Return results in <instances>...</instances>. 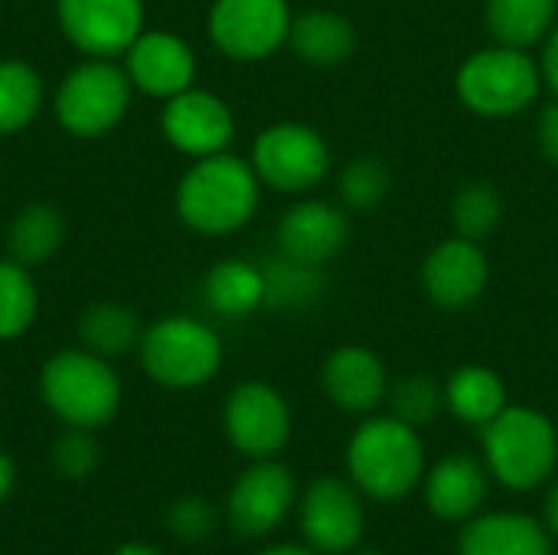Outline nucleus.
I'll return each instance as SVG.
<instances>
[{"label": "nucleus", "instance_id": "nucleus-16", "mask_svg": "<svg viewBox=\"0 0 558 555\" xmlns=\"http://www.w3.org/2000/svg\"><path fill=\"white\" fill-rule=\"evenodd\" d=\"M487 278L490 265L481 242H471L464 236L435 245L422 265V288L445 311L471 307L487 291Z\"/></svg>", "mask_w": 558, "mask_h": 555}, {"label": "nucleus", "instance_id": "nucleus-32", "mask_svg": "<svg viewBox=\"0 0 558 555\" xmlns=\"http://www.w3.org/2000/svg\"><path fill=\"white\" fill-rule=\"evenodd\" d=\"M386 399L392 406V415L402 419L412 429H422V425L435 422L438 412L445 409V389L432 376H422V373H412V376L399 379L389 389Z\"/></svg>", "mask_w": 558, "mask_h": 555}, {"label": "nucleus", "instance_id": "nucleus-29", "mask_svg": "<svg viewBox=\"0 0 558 555\" xmlns=\"http://www.w3.org/2000/svg\"><path fill=\"white\" fill-rule=\"evenodd\" d=\"M262 272H265V307H284V311L307 307L327 288L324 265L294 262L288 255L268 262Z\"/></svg>", "mask_w": 558, "mask_h": 555}, {"label": "nucleus", "instance_id": "nucleus-37", "mask_svg": "<svg viewBox=\"0 0 558 555\" xmlns=\"http://www.w3.org/2000/svg\"><path fill=\"white\" fill-rule=\"evenodd\" d=\"M13 484H16V464L7 451H0V504L10 497Z\"/></svg>", "mask_w": 558, "mask_h": 555}, {"label": "nucleus", "instance_id": "nucleus-6", "mask_svg": "<svg viewBox=\"0 0 558 555\" xmlns=\"http://www.w3.org/2000/svg\"><path fill=\"white\" fill-rule=\"evenodd\" d=\"M487 468L510 491H533L556 471V425L530 406H507L494 422L481 429Z\"/></svg>", "mask_w": 558, "mask_h": 555}, {"label": "nucleus", "instance_id": "nucleus-18", "mask_svg": "<svg viewBox=\"0 0 558 555\" xmlns=\"http://www.w3.org/2000/svg\"><path fill=\"white\" fill-rule=\"evenodd\" d=\"M327 399L347 415H366L389 396L383 360L366 347H340L327 357L320 373Z\"/></svg>", "mask_w": 558, "mask_h": 555}, {"label": "nucleus", "instance_id": "nucleus-41", "mask_svg": "<svg viewBox=\"0 0 558 555\" xmlns=\"http://www.w3.org/2000/svg\"><path fill=\"white\" fill-rule=\"evenodd\" d=\"M353 555H383V553H353Z\"/></svg>", "mask_w": 558, "mask_h": 555}, {"label": "nucleus", "instance_id": "nucleus-35", "mask_svg": "<svg viewBox=\"0 0 558 555\" xmlns=\"http://www.w3.org/2000/svg\"><path fill=\"white\" fill-rule=\"evenodd\" d=\"M536 137H539L543 157H546L553 167H558V101L556 105H549V108H543L539 124H536Z\"/></svg>", "mask_w": 558, "mask_h": 555}, {"label": "nucleus", "instance_id": "nucleus-19", "mask_svg": "<svg viewBox=\"0 0 558 555\" xmlns=\"http://www.w3.org/2000/svg\"><path fill=\"white\" fill-rule=\"evenodd\" d=\"M484 500L487 471L471 455H448L425 478V504L438 520H471Z\"/></svg>", "mask_w": 558, "mask_h": 555}, {"label": "nucleus", "instance_id": "nucleus-25", "mask_svg": "<svg viewBox=\"0 0 558 555\" xmlns=\"http://www.w3.org/2000/svg\"><path fill=\"white\" fill-rule=\"evenodd\" d=\"M445 406L468 425L484 429L507 409V386L487 366H461L445 386Z\"/></svg>", "mask_w": 558, "mask_h": 555}, {"label": "nucleus", "instance_id": "nucleus-39", "mask_svg": "<svg viewBox=\"0 0 558 555\" xmlns=\"http://www.w3.org/2000/svg\"><path fill=\"white\" fill-rule=\"evenodd\" d=\"M111 555H163L160 550H154V546H147V543H124V546H118Z\"/></svg>", "mask_w": 558, "mask_h": 555}, {"label": "nucleus", "instance_id": "nucleus-28", "mask_svg": "<svg viewBox=\"0 0 558 555\" xmlns=\"http://www.w3.org/2000/svg\"><path fill=\"white\" fill-rule=\"evenodd\" d=\"M39 314V291L33 268L16 258H0V343L23 337Z\"/></svg>", "mask_w": 558, "mask_h": 555}, {"label": "nucleus", "instance_id": "nucleus-38", "mask_svg": "<svg viewBox=\"0 0 558 555\" xmlns=\"http://www.w3.org/2000/svg\"><path fill=\"white\" fill-rule=\"evenodd\" d=\"M546 530L558 536V481H553V487L546 494Z\"/></svg>", "mask_w": 558, "mask_h": 555}, {"label": "nucleus", "instance_id": "nucleus-27", "mask_svg": "<svg viewBox=\"0 0 558 555\" xmlns=\"http://www.w3.org/2000/svg\"><path fill=\"white\" fill-rule=\"evenodd\" d=\"M78 340L85 350H92L105 360L137 350V340H141L137 314L124 304L98 301V304L85 307V314L78 317Z\"/></svg>", "mask_w": 558, "mask_h": 555}, {"label": "nucleus", "instance_id": "nucleus-36", "mask_svg": "<svg viewBox=\"0 0 558 555\" xmlns=\"http://www.w3.org/2000/svg\"><path fill=\"white\" fill-rule=\"evenodd\" d=\"M539 69H543V82L558 95V23L553 26V33L546 36V49H543Z\"/></svg>", "mask_w": 558, "mask_h": 555}, {"label": "nucleus", "instance_id": "nucleus-40", "mask_svg": "<svg viewBox=\"0 0 558 555\" xmlns=\"http://www.w3.org/2000/svg\"><path fill=\"white\" fill-rule=\"evenodd\" d=\"M258 555H320L317 550H304V546H268Z\"/></svg>", "mask_w": 558, "mask_h": 555}, {"label": "nucleus", "instance_id": "nucleus-17", "mask_svg": "<svg viewBox=\"0 0 558 555\" xmlns=\"http://www.w3.org/2000/svg\"><path fill=\"white\" fill-rule=\"evenodd\" d=\"M350 209L327 200L294 203L278 222V249L281 255L307 265L333 262L350 239Z\"/></svg>", "mask_w": 558, "mask_h": 555}, {"label": "nucleus", "instance_id": "nucleus-26", "mask_svg": "<svg viewBox=\"0 0 558 555\" xmlns=\"http://www.w3.org/2000/svg\"><path fill=\"white\" fill-rule=\"evenodd\" d=\"M46 105L43 75L26 59H0V137L26 131Z\"/></svg>", "mask_w": 558, "mask_h": 555}, {"label": "nucleus", "instance_id": "nucleus-42", "mask_svg": "<svg viewBox=\"0 0 558 555\" xmlns=\"http://www.w3.org/2000/svg\"><path fill=\"white\" fill-rule=\"evenodd\" d=\"M0 383H3V379H0Z\"/></svg>", "mask_w": 558, "mask_h": 555}, {"label": "nucleus", "instance_id": "nucleus-11", "mask_svg": "<svg viewBox=\"0 0 558 555\" xmlns=\"http://www.w3.org/2000/svg\"><path fill=\"white\" fill-rule=\"evenodd\" d=\"M222 429L232 448L245 458H275L291 438V409L275 386L252 379L229 393L222 409Z\"/></svg>", "mask_w": 558, "mask_h": 555}, {"label": "nucleus", "instance_id": "nucleus-31", "mask_svg": "<svg viewBox=\"0 0 558 555\" xmlns=\"http://www.w3.org/2000/svg\"><path fill=\"white\" fill-rule=\"evenodd\" d=\"M389 186H392L389 167L379 157L366 154V157H356L353 164L343 167L340 203L353 213H373L389 196Z\"/></svg>", "mask_w": 558, "mask_h": 555}, {"label": "nucleus", "instance_id": "nucleus-5", "mask_svg": "<svg viewBox=\"0 0 558 555\" xmlns=\"http://www.w3.org/2000/svg\"><path fill=\"white\" fill-rule=\"evenodd\" d=\"M134 85L118 59H95L72 65L52 95L56 121L65 134L78 141H95L111 134L131 108Z\"/></svg>", "mask_w": 558, "mask_h": 555}, {"label": "nucleus", "instance_id": "nucleus-15", "mask_svg": "<svg viewBox=\"0 0 558 555\" xmlns=\"http://www.w3.org/2000/svg\"><path fill=\"white\" fill-rule=\"evenodd\" d=\"M366 517L360 494L340 478H320L301 500V530L317 553H350L363 536Z\"/></svg>", "mask_w": 558, "mask_h": 555}, {"label": "nucleus", "instance_id": "nucleus-13", "mask_svg": "<svg viewBox=\"0 0 558 555\" xmlns=\"http://www.w3.org/2000/svg\"><path fill=\"white\" fill-rule=\"evenodd\" d=\"M294 500L298 484L291 471L271 458H262L235 478L226 514L239 536H268L288 520Z\"/></svg>", "mask_w": 558, "mask_h": 555}, {"label": "nucleus", "instance_id": "nucleus-21", "mask_svg": "<svg viewBox=\"0 0 558 555\" xmlns=\"http://www.w3.org/2000/svg\"><path fill=\"white\" fill-rule=\"evenodd\" d=\"M288 46L307 65H340L356 49V26L337 10H304L291 20Z\"/></svg>", "mask_w": 558, "mask_h": 555}, {"label": "nucleus", "instance_id": "nucleus-7", "mask_svg": "<svg viewBox=\"0 0 558 555\" xmlns=\"http://www.w3.org/2000/svg\"><path fill=\"white\" fill-rule=\"evenodd\" d=\"M454 88L474 114L513 118L536 101L543 88V69L526 49L494 43L461 62Z\"/></svg>", "mask_w": 558, "mask_h": 555}, {"label": "nucleus", "instance_id": "nucleus-4", "mask_svg": "<svg viewBox=\"0 0 558 555\" xmlns=\"http://www.w3.org/2000/svg\"><path fill=\"white\" fill-rule=\"evenodd\" d=\"M137 360L163 389H199L222 366V340L199 317L167 314L141 330Z\"/></svg>", "mask_w": 558, "mask_h": 555}, {"label": "nucleus", "instance_id": "nucleus-30", "mask_svg": "<svg viewBox=\"0 0 558 555\" xmlns=\"http://www.w3.org/2000/svg\"><path fill=\"white\" fill-rule=\"evenodd\" d=\"M500 219H504V196L497 193L494 183L484 180L464 183L451 200V222L458 236L471 242H484L487 236H494Z\"/></svg>", "mask_w": 558, "mask_h": 555}, {"label": "nucleus", "instance_id": "nucleus-23", "mask_svg": "<svg viewBox=\"0 0 558 555\" xmlns=\"http://www.w3.org/2000/svg\"><path fill=\"white\" fill-rule=\"evenodd\" d=\"M62 242H65V219L49 203H26L10 219L7 252L26 268H39L49 258H56Z\"/></svg>", "mask_w": 558, "mask_h": 555}, {"label": "nucleus", "instance_id": "nucleus-34", "mask_svg": "<svg viewBox=\"0 0 558 555\" xmlns=\"http://www.w3.org/2000/svg\"><path fill=\"white\" fill-rule=\"evenodd\" d=\"M167 530H170L173 540H180L186 546H196V543H203V540L213 536V530H216V510L203 497H180L167 510Z\"/></svg>", "mask_w": 558, "mask_h": 555}, {"label": "nucleus", "instance_id": "nucleus-22", "mask_svg": "<svg viewBox=\"0 0 558 555\" xmlns=\"http://www.w3.org/2000/svg\"><path fill=\"white\" fill-rule=\"evenodd\" d=\"M206 307L219 317L239 321L265 307V272L245 258H222L203 281Z\"/></svg>", "mask_w": 558, "mask_h": 555}, {"label": "nucleus", "instance_id": "nucleus-12", "mask_svg": "<svg viewBox=\"0 0 558 555\" xmlns=\"http://www.w3.org/2000/svg\"><path fill=\"white\" fill-rule=\"evenodd\" d=\"M160 131L173 150L199 160L229 150L235 137V114L226 105V98L193 85L163 101Z\"/></svg>", "mask_w": 558, "mask_h": 555}, {"label": "nucleus", "instance_id": "nucleus-8", "mask_svg": "<svg viewBox=\"0 0 558 555\" xmlns=\"http://www.w3.org/2000/svg\"><path fill=\"white\" fill-rule=\"evenodd\" d=\"M252 167L262 186L278 193H307L330 170V147L324 134L301 121H278L252 144Z\"/></svg>", "mask_w": 558, "mask_h": 555}, {"label": "nucleus", "instance_id": "nucleus-2", "mask_svg": "<svg viewBox=\"0 0 558 555\" xmlns=\"http://www.w3.org/2000/svg\"><path fill=\"white\" fill-rule=\"evenodd\" d=\"M121 379L114 366L85 350H59L39 370V399L65 429H101L121 409Z\"/></svg>", "mask_w": 558, "mask_h": 555}, {"label": "nucleus", "instance_id": "nucleus-14", "mask_svg": "<svg viewBox=\"0 0 558 555\" xmlns=\"http://www.w3.org/2000/svg\"><path fill=\"white\" fill-rule=\"evenodd\" d=\"M124 72L134 85V92L147 98H173L196 82V52L193 46L170 33V29H144L131 49L121 56Z\"/></svg>", "mask_w": 558, "mask_h": 555}, {"label": "nucleus", "instance_id": "nucleus-3", "mask_svg": "<svg viewBox=\"0 0 558 555\" xmlns=\"http://www.w3.org/2000/svg\"><path fill=\"white\" fill-rule=\"evenodd\" d=\"M353 487L376 500H399L425 478V448L418 429L396 415L363 422L347 445Z\"/></svg>", "mask_w": 558, "mask_h": 555}, {"label": "nucleus", "instance_id": "nucleus-20", "mask_svg": "<svg viewBox=\"0 0 558 555\" xmlns=\"http://www.w3.org/2000/svg\"><path fill=\"white\" fill-rule=\"evenodd\" d=\"M458 555H553V533L526 514L471 517Z\"/></svg>", "mask_w": 558, "mask_h": 555}, {"label": "nucleus", "instance_id": "nucleus-24", "mask_svg": "<svg viewBox=\"0 0 558 555\" xmlns=\"http://www.w3.org/2000/svg\"><path fill=\"white\" fill-rule=\"evenodd\" d=\"M558 23V0H487V29L494 43L530 49L546 43Z\"/></svg>", "mask_w": 558, "mask_h": 555}, {"label": "nucleus", "instance_id": "nucleus-33", "mask_svg": "<svg viewBox=\"0 0 558 555\" xmlns=\"http://www.w3.org/2000/svg\"><path fill=\"white\" fill-rule=\"evenodd\" d=\"M52 468L69 481H85L98 468V442L88 429H65L52 445Z\"/></svg>", "mask_w": 558, "mask_h": 555}, {"label": "nucleus", "instance_id": "nucleus-1", "mask_svg": "<svg viewBox=\"0 0 558 555\" xmlns=\"http://www.w3.org/2000/svg\"><path fill=\"white\" fill-rule=\"evenodd\" d=\"M177 216L199 236H232L252 222L262 203V180L252 160L229 150L199 157L177 183Z\"/></svg>", "mask_w": 558, "mask_h": 555}, {"label": "nucleus", "instance_id": "nucleus-10", "mask_svg": "<svg viewBox=\"0 0 558 555\" xmlns=\"http://www.w3.org/2000/svg\"><path fill=\"white\" fill-rule=\"evenodd\" d=\"M62 36L95 59H121L147 29L144 0H56Z\"/></svg>", "mask_w": 558, "mask_h": 555}, {"label": "nucleus", "instance_id": "nucleus-9", "mask_svg": "<svg viewBox=\"0 0 558 555\" xmlns=\"http://www.w3.org/2000/svg\"><path fill=\"white\" fill-rule=\"evenodd\" d=\"M291 20L288 0H213L206 29L232 62H262L288 46Z\"/></svg>", "mask_w": 558, "mask_h": 555}]
</instances>
